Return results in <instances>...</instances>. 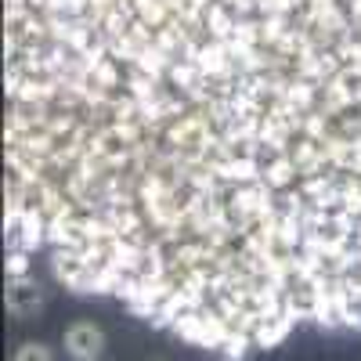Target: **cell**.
<instances>
[{"label": "cell", "mask_w": 361, "mask_h": 361, "mask_svg": "<svg viewBox=\"0 0 361 361\" xmlns=\"http://www.w3.org/2000/svg\"><path fill=\"white\" fill-rule=\"evenodd\" d=\"M11 361H54V350H51L47 343H40V340H25V343L15 350Z\"/></svg>", "instance_id": "3957f363"}, {"label": "cell", "mask_w": 361, "mask_h": 361, "mask_svg": "<svg viewBox=\"0 0 361 361\" xmlns=\"http://www.w3.org/2000/svg\"><path fill=\"white\" fill-rule=\"evenodd\" d=\"M4 304L11 318H37L47 307V289L37 282V275L29 279H8V293H4Z\"/></svg>", "instance_id": "7a4b0ae2"}, {"label": "cell", "mask_w": 361, "mask_h": 361, "mask_svg": "<svg viewBox=\"0 0 361 361\" xmlns=\"http://www.w3.org/2000/svg\"><path fill=\"white\" fill-rule=\"evenodd\" d=\"M29 253H11L8 257V279H29Z\"/></svg>", "instance_id": "277c9868"}, {"label": "cell", "mask_w": 361, "mask_h": 361, "mask_svg": "<svg viewBox=\"0 0 361 361\" xmlns=\"http://www.w3.org/2000/svg\"><path fill=\"white\" fill-rule=\"evenodd\" d=\"M62 347H66V354L73 361H105L109 340H105V329L98 322L80 318V322H73L62 333Z\"/></svg>", "instance_id": "6da1fadb"}, {"label": "cell", "mask_w": 361, "mask_h": 361, "mask_svg": "<svg viewBox=\"0 0 361 361\" xmlns=\"http://www.w3.org/2000/svg\"><path fill=\"white\" fill-rule=\"evenodd\" d=\"M156 361H166V357H156Z\"/></svg>", "instance_id": "5b68a950"}]
</instances>
